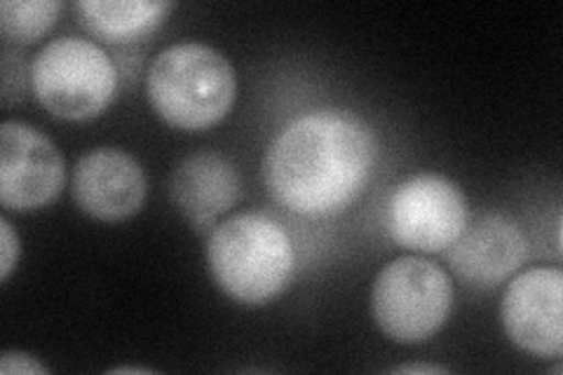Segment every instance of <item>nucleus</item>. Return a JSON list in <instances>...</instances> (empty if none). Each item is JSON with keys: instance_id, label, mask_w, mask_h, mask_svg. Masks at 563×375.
Here are the masks:
<instances>
[{"instance_id": "nucleus-1", "label": "nucleus", "mask_w": 563, "mask_h": 375, "mask_svg": "<svg viewBox=\"0 0 563 375\" xmlns=\"http://www.w3.org/2000/svg\"><path fill=\"white\" fill-rule=\"evenodd\" d=\"M368 124L345 111L294 120L266 153L263 174L277 205L301 217H333L364 190L376 163Z\"/></svg>"}, {"instance_id": "nucleus-2", "label": "nucleus", "mask_w": 563, "mask_h": 375, "mask_svg": "<svg viewBox=\"0 0 563 375\" xmlns=\"http://www.w3.org/2000/svg\"><path fill=\"white\" fill-rule=\"evenodd\" d=\"M207 254L219 289L244 306H261L285 291L296 265L289 232L261 211L219 223Z\"/></svg>"}, {"instance_id": "nucleus-3", "label": "nucleus", "mask_w": 563, "mask_h": 375, "mask_svg": "<svg viewBox=\"0 0 563 375\" xmlns=\"http://www.w3.org/2000/svg\"><path fill=\"white\" fill-rule=\"evenodd\" d=\"M148 101L172 128L207 130L233 109L235 70L219 49L202 43H179L163 49L151 64Z\"/></svg>"}, {"instance_id": "nucleus-4", "label": "nucleus", "mask_w": 563, "mask_h": 375, "mask_svg": "<svg viewBox=\"0 0 563 375\" xmlns=\"http://www.w3.org/2000/svg\"><path fill=\"white\" fill-rule=\"evenodd\" d=\"M29 80L43 109L62 120L97 118L118 89L113 62L85 38L47 43L33 59Z\"/></svg>"}, {"instance_id": "nucleus-5", "label": "nucleus", "mask_w": 563, "mask_h": 375, "mask_svg": "<svg viewBox=\"0 0 563 375\" xmlns=\"http://www.w3.org/2000/svg\"><path fill=\"white\" fill-rule=\"evenodd\" d=\"M449 275L426 258H397L385 265L372 289V315L380 331L401 345L426 343L451 312Z\"/></svg>"}, {"instance_id": "nucleus-6", "label": "nucleus", "mask_w": 563, "mask_h": 375, "mask_svg": "<svg viewBox=\"0 0 563 375\" xmlns=\"http://www.w3.org/2000/svg\"><path fill=\"white\" fill-rule=\"evenodd\" d=\"M385 225L390 238L409 252H446L467 225L465 198L442 174L411 176L387 200Z\"/></svg>"}, {"instance_id": "nucleus-7", "label": "nucleus", "mask_w": 563, "mask_h": 375, "mask_svg": "<svg viewBox=\"0 0 563 375\" xmlns=\"http://www.w3.org/2000/svg\"><path fill=\"white\" fill-rule=\"evenodd\" d=\"M64 188V157L31 124L8 120L0 130V202L10 211L43 209Z\"/></svg>"}, {"instance_id": "nucleus-8", "label": "nucleus", "mask_w": 563, "mask_h": 375, "mask_svg": "<svg viewBox=\"0 0 563 375\" xmlns=\"http://www.w3.org/2000/svg\"><path fill=\"white\" fill-rule=\"evenodd\" d=\"M500 319L517 348L538 356H559L563 350V273L533 267L509 282Z\"/></svg>"}, {"instance_id": "nucleus-9", "label": "nucleus", "mask_w": 563, "mask_h": 375, "mask_svg": "<svg viewBox=\"0 0 563 375\" xmlns=\"http://www.w3.org/2000/svg\"><path fill=\"white\" fill-rule=\"evenodd\" d=\"M74 200L97 221H125L146 200L144 169L125 151H90L76 165Z\"/></svg>"}, {"instance_id": "nucleus-10", "label": "nucleus", "mask_w": 563, "mask_h": 375, "mask_svg": "<svg viewBox=\"0 0 563 375\" xmlns=\"http://www.w3.org/2000/svg\"><path fill=\"white\" fill-rule=\"evenodd\" d=\"M455 275L479 289L498 287L526 258V238L505 213H484L449 249Z\"/></svg>"}, {"instance_id": "nucleus-11", "label": "nucleus", "mask_w": 563, "mask_h": 375, "mask_svg": "<svg viewBox=\"0 0 563 375\" xmlns=\"http://www.w3.org/2000/svg\"><path fill=\"white\" fill-rule=\"evenodd\" d=\"M174 207L196 228L207 230L240 198V176L231 159L200 151L181 159L169 181Z\"/></svg>"}, {"instance_id": "nucleus-12", "label": "nucleus", "mask_w": 563, "mask_h": 375, "mask_svg": "<svg viewBox=\"0 0 563 375\" xmlns=\"http://www.w3.org/2000/svg\"><path fill=\"white\" fill-rule=\"evenodd\" d=\"M172 3H141V0H82L76 5L82 26L109 43L134 41L161 24Z\"/></svg>"}, {"instance_id": "nucleus-13", "label": "nucleus", "mask_w": 563, "mask_h": 375, "mask_svg": "<svg viewBox=\"0 0 563 375\" xmlns=\"http://www.w3.org/2000/svg\"><path fill=\"white\" fill-rule=\"evenodd\" d=\"M62 3L55 0H3L0 31L12 45H31L55 26Z\"/></svg>"}, {"instance_id": "nucleus-14", "label": "nucleus", "mask_w": 563, "mask_h": 375, "mask_svg": "<svg viewBox=\"0 0 563 375\" xmlns=\"http://www.w3.org/2000/svg\"><path fill=\"white\" fill-rule=\"evenodd\" d=\"M16 258H20V238H16L10 221L3 219L0 221V277L3 282L10 277Z\"/></svg>"}, {"instance_id": "nucleus-15", "label": "nucleus", "mask_w": 563, "mask_h": 375, "mask_svg": "<svg viewBox=\"0 0 563 375\" xmlns=\"http://www.w3.org/2000/svg\"><path fill=\"white\" fill-rule=\"evenodd\" d=\"M0 373L5 375H14V373H29V375H47V366H43L35 356L26 354V352H16V350H10V352H3V356H0Z\"/></svg>"}, {"instance_id": "nucleus-16", "label": "nucleus", "mask_w": 563, "mask_h": 375, "mask_svg": "<svg viewBox=\"0 0 563 375\" xmlns=\"http://www.w3.org/2000/svg\"><path fill=\"white\" fill-rule=\"evenodd\" d=\"M14 55H5L3 59V103L12 106L16 99H22L24 95V80H16L14 68L20 64V59H12Z\"/></svg>"}, {"instance_id": "nucleus-17", "label": "nucleus", "mask_w": 563, "mask_h": 375, "mask_svg": "<svg viewBox=\"0 0 563 375\" xmlns=\"http://www.w3.org/2000/svg\"><path fill=\"white\" fill-rule=\"evenodd\" d=\"M395 373H413V375L428 373V375H432V373H449V368L437 366V364H404V366L395 368Z\"/></svg>"}, {"instance_id": "nucleus-18", "label": "nucleus", "mask_w": 563, "mask_h": 375, "mask_svg": "<svg viewBox=\"0 0 563 375\" xmlns=\"http://www.w3.org/2000/svg\"><path fill=\"white\" fill-rule=\"evenodd\" d=\"M113 373H148V371L136 368V366H122V368H113Z\"/></svg>"}]
</instances>
